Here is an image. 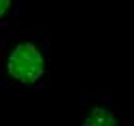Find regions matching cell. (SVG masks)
<instances>
[{"label":"cell","mask_w":134,"mask_h":126,"mask_svg":"<svg viewBox=\"0 0 134 126\" xmlns=\"http://www.w3.org/2000/svg\"><path fill=\"white\" fill-rule=\"evenodd\" d=\"M52 69V37L40 27L8 29L0 34V88L40 90Z\"/></svg>","instance_id":"1"},{"label":"cell","mask_w":134,"mask_h":126,"mask_svg":"<svg viewBox=\"0 0 134 126\" xmlns=\"http://www.w3.org/2000/svg\"><path fill=\"white\" fill-rule=\"evenodd\" d=\"M81 126H129V121L109 95L88 94L82 101Z\"/></svg>","instance_id":"2"},{"label":"cell","mask_w":134,"mask_h":126,"mask_svg":"<svg viewBox=\"0 0 134 126\" xmlns=\"http://www.w3.org/2000/svg\"><path fill=\"white\" fill-rule=\"evenodd\" d=\"M21 14V0H0V29L8 31Z\"/></svg>","instance_id":"3"}]
</instances>
